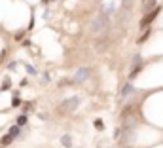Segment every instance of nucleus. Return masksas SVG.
Segmentation results:
<instances>
[{"label": "nucleus", "instance_id": "1", "mask_svg": "<svg viewBox=\"0 0 163 148\" xmlns=\"http://www.w3.org/2000/svg\"><path fill=\"white\" fill-rule=\"evenodd\" d=\"M108 27H110V17H106V15L99 13L95 19L91 21V27H89V31H91V34H101V32H104Z\"/></svg>", "mask_w": 163, "mask_h": 148}, {"label": "nucleus", "instance_id": "18", "mask_svg": "<svg viewBox=\"0 0 163 148\" xmlns=\"http://www.w3.org/2000/svg\"><path fill=\"white\" fill-rule=\"evenodd\" d=\"M15 65H17V63H13V61H12V63L8 65V68H10V70H15Z\"/></svg>", "mask_w": 163, "mask_h": 148}, {"label": "nucleus", "instance_id": "17", "mask_svg": "<svg viewBox=\"0 0 163 148\" xmlns=\"http://www.w3.org/2000/svg\"><path fill=\"white\" fill-rule=\"evenodd\" d=\"M19 103H21V101H19V97H17V95H13V99H12V105H13V106H17Z\"/></svg>", "mask_w": 163, "mask_h": 148}, {"label": "nucleus", "instance_id": "2", "mask_svg": "<svg viewBox=\"0 0 163 148\" xmlns=\"http://www.w3.org/2000/svg\"><path fill=\"white\" fill-rule=\"evenodd\" d=\"M78 105H80V97H70V99H66V101H63L61 103V106H59V110L61 112H74L76 108H78Z\"/></svg>", "mask_w": 163, "mask_h": 148}, {"label": "nucleus", "instance_id": "11", "mask_svg": "<svg viewBox=\"0 0 163 148\" xmlns=\"http://www.w3.org/2000/svg\"><path fill=\"white\" fill-rule=\"evenodd\" d=\"M12 142H13V139H12L10 135H4L2 141H0V144H2V146H8V144H12Z\"/></svg>", "mask_w": 163, "mask_h": 148}, {"label": "nucleus", "instance_id": "20", "mask_svg": "<svg viewBox=\"0 0 163 148\" xmlns=\"http://www.w3.org/2000/svg\"><path fill=\"white\" fill-rule=\"evenodd\" d=\"M0 148H4V146H0Z\"/></svg>", "mask_w": 163, "mask_h": 148}, {"label": "nucleus", "instance_id": "19", "mask_svg": "<svg viewBox=\"0 0 163 148\" xmlns=\"http://www.w3.org/2000/svg\"><path fill=\"white\" fill-rule=\"evenodd\" d=\"M44 2H48V0H44Z\"/></svg>", "mask_w": 163, "mask_h": 148}, {"label": "nucleus", "instance_id": "16", "mask_svg": "<svg viewBox=\"0 0 163 148\" xmlns=\"http://www.w3.org/2000/svg\"><path fill=\"white\" fill-rule=\"evenodd\" d=\"M0 87H2V89H10V87H12V82H10V80L6 78V80H4V84L0 86Z\"/></svg>", "mask_w": 163, "mask_h": 148}, {"label": "nucleus", "instance_id": "10", "mask_svg": "<svg viewBox=\"0 0 163 148\" xmlns=\"http://www.w3.org/2000/svg\"><path fill=\"white\" fill-rule=\"evenodd\" d=\"M154 4H156V0H146V4H144V12H152L154 10Z\"/></svg>", "mask_w": 163, "mask_h": 148}, {"label": "nucleus", "instance_id": "13", "mask_svg": "<svg viewBox=\"0 0 163 148\" xmlns=\"http://www.w3.org/2000/svg\"><path fill=\"white\" fill-rule=\"evenodd\" d=\"M150 34H152V31H150V29H148V31H146V32H144V34H142V36H141V38H138V44H142V42H146V40H148V38H150Z\"/></svg>", "mask_w": 163, "mask_h": 148}, {"label": "nucleus", "instance_id": "7", "mask_svg": "<svg viewBox=\"0 0 163 148\" xmlns=\"http://www.w3.org/2000/svg\"><path fill=\"white\" fill-rule=\"evenodd\" d=\"M101 13L106 15V17H112V13H116V4H114V2H106V6L103 8Z\"/></svg>", "mask_w": 163, "mask_h": 148}, {"label": "nucleus", "instance_id": "5", "mask_svg": "<svg viewBox=\"0 0 163 148\" xmlns=\"http://www.w3.org/2000/svg\"><path fill=\"white\" fill-rule=\"evenodd\" d=\"M89 74H91V70H89L87 67H82V68H78L76 76H74V82H85V80L89 78Z\"/></svg>", "mask_w": 163, "mask_h": 148}, {"label": "nucleus", "instance_id": "21", "mask_svg": "<svg viewBox=\"0 0 163 148\" xmlns=\"http://www.w3.org/2000/svg\"><path fill=\"white\" fill-rule=\"evenodd\" d=\"M0 89H2V87H0Z\"/></svg>", "mask_w": 163, "mask_h": 148}, {"label": "nucleus", "instance_id": "14", "mask_svg": "<svg viewBox=\"0 0 163 148\" xmlns=\"http://www.w3.org/2000/svg\"><path fill=\"white\" fill-rule=\"evenodd\" d=\"M95 127H97L99 131H103V129H104V123H103V120H95Z\"/></svg>", "mask_w": 163, "mask_h": 148}, {"label": "nucleus", "instance_id": "9", "mask_svg": "<svg viewBox=\"0 0 163 148\" xmlns=\"http://www.w3.org/2000/svg\"><path fill=\"white\" fill-rule=\"evenodd\" d=\"M19 133H21V127H17V126H13L10 131H8V135L12 137V139H15V137H19Z\"/></svg>", "mask_w": 163, "mask_h": 148}, {"label": "nucleus", "instance_id": "6", "mask_svg": "<svg viewBox=\"0 0 163 148\" xmlns=\"http://www.w3.org/2000/svg\"><path fill=\"white\" fill-rule=\"evenodd\" d=\"M133 93H135V86H133V82L123 84V87H122V99H129V97H133Z\"/></svg>", "mask_w": 163, "mask_h": 148}, {"label": "nucleus", "instance_id": "8", "mask_svg": "<svg viewBox=\"0 0 163 148\" xmlns=\"http://www.w3.org/2000/svg\"><path fill=\"white\" fill-rule=\"evenodd\" d=\"M61 144H63V146H66V148H70V146H72L70 137H68V135H63V137H61Z\"/></svg>", "mask_w": 163, "mask_h": 148}, {"label": "nucleus", "instance_id": "12", "mask_svg": "<svg viewBox=\"0 0 163 148\" xmlns=\"http://www.w3.org/2000/svg\"><path fill=\"white\" fill-rule=\"evenodd\" d=\"M25 123H27V114H23V116H19V118H17V127L25 126Z\"/></svg>", "mask_w": 163, "mask_h": 148}, {"label": "nucleus", "instance_id": "3", "mask_svg": "<svg viewBox=\"0 0 163 148\" xmlns=\"http://www.w3.org/2000/svg\"><path fill=\"white\" fill-rule=\"evenodd\" d=\"M159 12H161V8H159V6H157V8H154L152 12H148V13L144 15V19L141 21V29H146L148 25H152V21L157 17V13H159Z\"/></svg>", "mask_w": 163, "mask_h": 148}, {"label": "nucleus", "instance_id": "4", "mask_svg": "<svg viewBox=\"0 0 163 148\" xmlns=\"http://www.w3.org/2000/svg\"><path fill=\"white\" fill-rule=\"evenodd\" d=\"M120 131H123V142H129L133 139V133H135V123L133 121H125Z\"/></svg>", "mask_w": 163, "mask_h": 148}, {"label": "nucleus", "instance_id": "15", "mask_svg": "<svg viewBox=\"0 0 163 148\" xmlns=\"http://www.w3.org/2000/svg\"><path fill=\"white\" fill-rule=\"evenodd\" d=\"M25 68H27V72H29V74H32V76L36 74V68H34L32 65H25Z\"/></svg>", "mask_w": 163, "mask_h": 148}]
</instances>
